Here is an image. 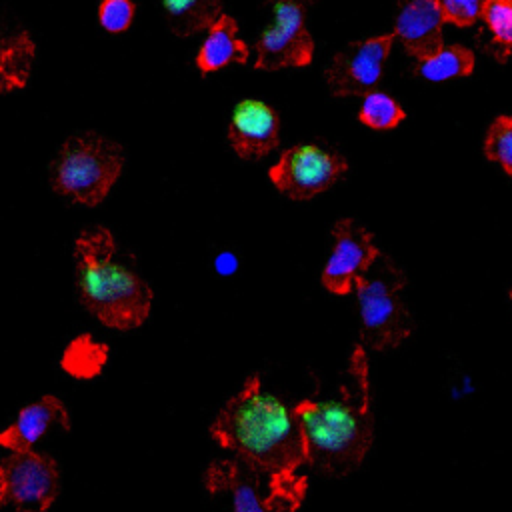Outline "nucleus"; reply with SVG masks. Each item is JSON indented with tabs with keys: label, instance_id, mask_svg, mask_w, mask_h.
<instances>
[{
	"label": "nucleus",
	"instance_id": "obj_19",
	"mask_svg": "<svg viewBox=\"0 0 512 512\" xmlns=\"http://www.w3.org/2000/svg\"><path fill=\"white\" fill-rule=\"evenodd\" d=\"M478 20L490 40L486 50L494 52L498 60H506L512 52V0H482Z\"/></svg>",
	"mask_w": 512,
	"mask_h": 512
},
{
	"label": "nucleus",
	"instance_id": "obj_13",
	"mask_svg": "<svg viewBox=\"0 0 512 512\" xmlns=\"http://www.w3.org/2000/svg\"><path fill=\"white\" fill-rule=\"evenodd\" d=\"M444 14L438 0H400L394 36L406 52L422 60L442 48Z\"/></svg>",
	"mask_w": 512,
	"mask_h": 512
},
{
	"label": "nucleus",
	"instance_id": "obj_12",
	"mask_svg": "<svg viewBox=\"0 0 512 512\" xmlns=\"http://www.w3.org/2000/svg\"><path fill=\"white\" fill-rule=\"evenodd\" d=\"M228 140L240 158L270 154L278 146V114L262 100H240L232 112Z\"/></svg>",
	"mask_w": 512,
	"mask_h": 512
},
{
	"label": "nucleus",
	"instance_id": "obj_17",
	"mask_svg": "<svg viewBox=\"0 0 512 512\" xmlns=\"http://www.w3.org/2000/svg\"><path fill=\"white\" fill-rule=\"evenodd\" d=\"M162 8L172 32L178 36L208 30L222 14L220 0H162Z\"/></svg>",
	"mask_w": 512,
	"mask_h": 512
},
{
	"label": "nucleus",
	"instance_id": "obj_14",
	"mask_svg": "<svg viewBox=\"0 0 512 512\" xmlns=\"http://www.w3.org/2000/svg\"><path fill=\"white\" fill-rule=\"evenodd\" d=\"M52 424L70 428L64 404L54 396H44L38 402L22 408L16 422L0 432V446L8 448L10 452L30 450Z\"/></svg>",
	"mask_w": 512,
	"mask_h": 512
},
{
	"label": "nucleus",
	"instance_id": "obj_16",
	"mask_svg": "<svg viewBox=\"0 0 512 512\" xmlns=\"http://www.w3.org/2000/svg\"><path fill=\"white\" fill-rule=\"evenodd\" d=\"M34 40L28 32L0 38V92L22 88L34 62Z\"/></svg>",
	"mask_w": 512,
	"mask_h": 512
},
{
	"label": "nucleus",
	"instance_id": "obj_1",
	"mask_svg": "<svg viewBox=\"0 0 512 512\" xmlns=\"http://www.w3.org/2000/svg\"><path fill=\"white\" fill-rule=\"evenodd\" d=\"M212 438L258 474H268V486L306 484L294 472L308 464L300 420L286 402L262 390L258 374L248 376L210 426Z\"/></svg>",
	"mask_w": 512,
	"mask_h": 512
},
{
	"label": "nucleus",
	"instance_id": "obj_22",
	"mask_svg": "<svg viewBox=\"0 0 512 512\" xmlns=\"http://www.w3.org/2000/svg\"><path fill=\"white\" fill-rule=\"evenodd\" d=\"M98 20L104 30L120 34L128 30L134 20V4L130 0H102L98 6Z\"/></svg>",
	"mask_w": 512,
	"mask_h": 512
},
{
	"label": "nucleus",
	"instance_id": "obj_6",
	"mask_svg": "<svg viewBox=\"0 0 512 512\" xmlns=\"http://www.w3.org/2000/svg\"><path fill=\"white\" fill-rule=\"evenodd\" d=\"M272 24L256 42V68L278 70L306 66L314 54V40L306 28V12L312 0H266Z\"/></svg>",
	"mask_w": 512,
	"mask_h": 512
},
{
	"label": "nucleus",
	"instance_id": "obj_8",
	"mask_svg": "<svg viewBox=\"0 0 512 512\" xmlns=\"http://www.w3.org/2000/svg\"><path fill=\"white\" fill-rule=\"evenodd\" d=\"M346 160L316 144H296L268 170L272 184L292 200H310L328 190L344 172Z\"/></svg>",
	"mask_w": 512,
	"mask_h": 512
},
{
	"label": "nucleus",
	"instance_id": "obj_24",
	"mask_svg": "<svg viewBox=\"0 0 512 512\" xmlns=\"http://www.w3.org/2000/svg\"><path fill=\"white\" fill-rule=\"evenodd\" d=\"M0 504H4V484H2V474H0Z\"/></svg>",
	"mask_w": 512,
	"mask_h": 512
},
{
	"label": "nucleus",
	"instance_id": "obj_20",
	"mask_svg": "<svg viewBox=\"0 0 512 512\" xmlns=\"http://www.w3.org/2000/svg\"><path fill=\"white\" fill-rule=\"evenodd\" d=\"M404 116L406 114L402 106L392 96L378 90H370L368 94H364L358 112V120L374 130H392L404 120Z\"/></svg>",
	"mask_w": 512,
	"mask_h": 512
},
{
	"label": "nucleus",
	"instance_id": "obj_25",
	"mask_svg": "<svg viewBox=\"0 0 512 512\" xmlns=\"http://www.w3.org/2000/svg\"><path fill=\"white\" fill-rule=\"evenodd\" d=\"M510 298H512V292H510Z\"/></svg>",
	"mask_w": 512,
	"mask_h": 512
},
{
	"label": "nucleus",
	"instance_id": "obj_10",
	"mask_svg": "<svg viewBox=\"0 0 512 512\" xmlns=\"http://www.w3.org/2000/svg\"><path fill=\"white\" fill-rule=\"evenodd\" d=\"M394 32L352 42L334 54L326 84L334 96H364L378 84L394 42Z\"/></svg>",
	"mask_w": 512,
	"mask_h": 512
},
{
	"label": "nucleus",
	"instance_id": "obj_3",
	"mask_svg": "<svg viewBox=\"0 0 512 512\" xmlns=\"http://www.w3.org/2000/svg\"><path fill=\"white\" fill-rule=\"evenodd\" d=\"M112 234L98 226L78 236L74 246L80 302L108 328L130 330L150 312L148 284L114 258Z\"/></svg>",
	"mask_w": 512,
	"mask_h": 512
},
{
	"label": "nucleus",
	"instance_id": "obj_9",
	"mask_svg": "<svg viewBox=\"0 0 512 512\" xmlns=\"http://www.w3.org/2000/svg\"><path fill=\"white\" fill-rule=\"evenodd\" d=\"M4 502L14 512H44L58 496V468L54 458L30 450H14L0 460Z\"/></svg>",
	"mask_w": 512,
	"mask_h": 512
},
{
	"label": "nucleus",
	"instance_id": "obj_23",
	"mask_svg": "<svg viewBox=\"0 0 512 512\" xmlns=\"http://www.w3.org/2000/svg\"><path fill=\"white\" fill-rule=\"evenodd\" d=\"M444 22H452L456 26H472L480 16L482 0H438Z\"/></svg>",
	"mask_w": 512,
	"mask_h": 512
},
{
	"label": "nucleus",
	"instance_id": "obj_21",
	"mask_svg": "<svg viewBox=\"0 0 512 512\" xmlns=\"http://www.w3.org/2000/svg\"><path fill=\"white\" fill-rule=\"evenodd\" d=\"M484 154L512 176V116L496 118L484 140Z\"/></svg>",
	"mask_w": 512,
	"mask_h": 512
},
{
	"label": "nucleus",
	"instance_id": "obj_5",
	"mask_svg": "<svg viewBox=\"0 0 512 512\" xmlns=\"http://www.w3.org/2000/svg\"><path fill=\"white\" fill-rule=\"evenodd\" d=\"M406 286L404 272L388 258L380 256L374 274L354 280L360 304V342L370 350L400 346L412 334V320L398 292Z\"/></svg>",
	"mask_w": 512,
	"mask_h": 512
},
{
	"label": "nucleus",
	"instance_id": "obj_2",
	"mask_svg": "<svg viewBox=\"0 0 512 512\" xmlns=\"http://www.w3.org/2000/svg\"><path fill=\"white\" fill-rule=\"evenodd\" d=\"M348 376L338 398L302 400L294 406L306 440L308 464L328 476L354 472L374 440L368 358L362 344L352 350Z\"/></svg>",
	"mask_w": 512,
	"mask_h": 512
},
{
	"label": "nucleus",
	"instance_id": "obj_11",
	"mask_svg": "<svg viewBox=\"0 0 512 512\" xmlns=\"http://www.w3.org/2000/svg\"><path fill=\"white\" fill-rule=\"evenodd\" d=\"M332 236L334 250L322 270V284L326 290L344 296L354 288V280L380 258V252L372 242V232L352 218L338 220Z\"/></svg>",
	"mask_w": 512,
	"mask_h": 512
},
{
	"label": "nucleus",
	"instance_id": "obj_4",
	"mask_svg": "<svg viewBox=\"0 0 512 512\" xmlns=\"http://www.w3.org/2000/svg\"><path fill=\"white\" fill-rule=\"evenodd\" d=\"M122 170V150L98 134H80L64 142L52 164V188L78 204H100Z\"/></svg>",
	"mask_w": 512,
	"mask_h": 512
},
{
	"label": "nucleus",
	"instance_id": "obj_7",
	"mask_svg": "<svg viewBox=\"0 0 512 512\" xmlns=\"http://www.w3.org/2000/svg\"><path fill=\"white\" fill-rule=\"evenodd\" d=\"M260 478L256 470L240 460H218L206 470L204 484L208 492H230L234 512H294L300 508L306 484L268 486L270 494L260 496Z\"/></svg>",
	"mask_w": 512,
	"mask_h": 512
},
{
	"label": "nucleus",
	"instance_id": "obj_18",
	"mask_svg": "<svg viewBox=\"0 0 512 512\" xmlns=\"http://www.w3.org/2000/svg\"><path fill=\"white\" fill-rule=\"evenodd\" d=\"M474 70V54L462 44L442 46L428 58L418 60L416 72L430 82H444L458 76H468Z\"/></svg>",
	"mask_w": 512,
	"mask_h": 512
},
{
	"label": "nucleus",
	"instance_id": "obj_15",
	"mask_svg": "<svg viewBox=\"0 0 512 512\" xmlns=\"http://www.w3.org/2000/svg\"><path fill=\"white\" fill-rule=\"evenodd\" d=\"M248 46L238 38V26L232 16L220 14V18L208 28L198 54L196 66L200 72H216L228 64H244L248 60Z\"/></svg>",
	"mask_w": 512,
	"mask_h": 512
}]
</instances>
